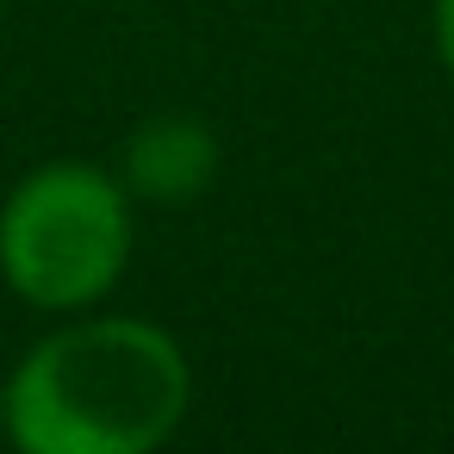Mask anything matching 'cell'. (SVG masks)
<instances>
[{
  "mask_svg": "<svg viewBox=\"0 0 454 454\" xmlns=\"http://www.w3.org/2000/svg\"><path fill=\"white\" fill-rule=\"evenodd\" d=\"M435 44H442V57L454 69V0H435Z\"/></svg>",
  "mask_w": 454,
  "mask_h": 454,
  "instance_id": "277c9868",
  "label": "cell"
},
{
  "mask_svg": "<svg viewBox=\"0 0 454 454\" xmlns=\"http://www.w3.org/2000/svg\"><path fill=\"white\" fill-rule=\"evenodd\" d=\"M212 168H218V144L193 119H150L125 150V175L144 200H187L212 181Z\"/></svg>",
  "mask_w": 454,
  "mask_h": 454,
  "instance_id": "3957f363",
  "label": "cell"
},
{
  "mask_svg": "<svg viewBox=\"0 0 454 454\" xmlns=\"http://www.w3.org/2000/svg\"><path fill=\"white\" fill-rule=\"evenodd\" d=\"M181 411L187 361L137 317L57 330L7 386V423L32 454H144L175 435Z\"/></svg>",
  "mask_w": 454,
  "mask_h": 454,
  "instance_id": "6da1fadb",
  "label": "cell"
},
{
  "mask_svg": "<svg viewBox=\"0 0 454 454\" xmlns=\"http://www.w3.org/2000/svg\"><path fill=\"white\" fill-rule=\"evenodd\" d=\"M131 255L125 193L82 162L38 168L0 212V274L44 311L94 305Z\"/></svg>",
  "mask_w": 454,
  "mask_h": 454,
  "instance_id": "7a4b0ae2",
  "label": "cell"
}]
</instances>
